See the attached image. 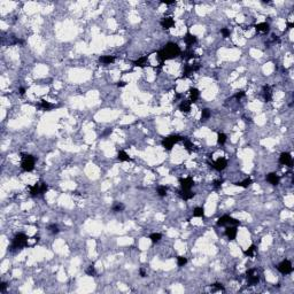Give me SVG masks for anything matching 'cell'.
<instances>
[{"label": "cell", "instance_id": "obj_1", "mask_svg": "<svg viewBox=\"0 0 294 294\" xmlns=\"http://www.w3.org/2000/svg\"><path fill=\"white\" fill-rule=\"evenodd\" d=\"M181 53H182L181 47L177 44L168 43L167 45L163 46V48L161 51L158 52V59L161 61V63H163L165 60H171V59L179 56Z\"/></svg>", "mask_w": 294, "mask_h": 294}, {"label": "cell", "instance_id": "obj_2", "mask_svg": "<svg viewBox=\"0 0 294 294\" xmlns=\"http://www.w3.org/2000/svg\"><path fill=\"white\" fill-rule=\"evenodd\" d=\"M27 245H28V237L24 233H18L13 239V242L10 245V251L12 252L20 251V249L24 248Z\"/></svg>", "mask_w": 294, "mask_h": 294}, {"label": "cell", "instance_id": "obj_3", "mask_svg": "<svg viewBox=\"0 0 294 294\" xmlns=\"http://www.w3.org/2000/svg\"><path fill=\"white\" fill-rule=\"evenodd\" d=\"M36 159L30 154H22L21 155V168L24 171H32L35 169Z\"/></svg>", "mask_w": 294, "mask_h": 294}, {"label": "cell", "instance_id": "obj_4", "mask_svg": "<svg viewBox=\"0 0 294 294\" xmlns=\"http://www.w3.org/2000/svg\"><path fill=\"white\" fill-rule=\"evenodd\" d=\"M181 140H183V137H181L178 134H171L162 140V146L164 147V149H167V150H171L174 145Z\"/></svg>", "mask_w": 294, "mask_h": 294}, {"label": "cell", "instance_id": "obj_5", "mask_svg": "<svg viewBox=\"0 0 294 294\" xmlns=\"http://www.w3.org/2000/svg\"><path fill=\"white\" fill-rule=\"evenodd\" d=\"M29 188H30V194L32 197H40L44 193H46V191L48 190V186L45 183H36L34 186H29Z\"/></svg>", "mask_w": 294, "mask_h": 294}, {"label": "cell", "instance_id": "obj_6", "mask_svg": "<svg viewBox=\"0 0 294 294\" xmlns=\"http://www.w3.org/2000/svg\"><path fill=\"white\" fill-rule=\"evenodd\" d=\"M228 224L237 226V225H240V222L238 220H236V218H233V217H231V216H229V215H223L217 220L218 226H224V225H228Z\"/></svg>", "mask_w": 294, "mask_h": 294}, {"label": "cell", "instance_id": "obj_7", "mask_svg": "<svg viewBox=\"0 0 294 294\" xmlns=\"http://www.w3.org/2000/svg\"><path fill=\"white\" fill-rule=\"evenodd\" d=\"M278 270L280 274L283 275H288L293 271V267H292V263L290 260H284L281 261L279 264H278Z\"/></svg>", "mask_w": 294, "mask_h": 294}, {"label": "cell", "instance_id": "obj_8", "mask_svg": "<svg viewBox=\"0 0 294 294\" xmlns=\"http://www.w3.org/2000/svg\"><path fill=\"white\" fill-rule=\"evenodd\" d=\"M279 163H280V164L287 165V167H290V168L293 167V160H292L291 154L287 153V152L281 153L280 156H279Z\"/></svg>", "mask_w": 294, "mask_h": 294}, {"label": "cell", "instance_id": "obj_9", "mask_svg": "<svg viewBox=\"0 0 294 294\" xmlns=\"http://www.w3.org/2000/svg\"><path fill=\"white\" fill-rule=\"evenodd\" d=\"M246 277H247L248 284H249L251 286L256 285L257 283L260 281V277H258L257 275H255V270H254V269H249V270H247V272H246Z\"/></svg>", "mask_w": 294, "mask_h": 294}, {"label": "cell", "instance_id": "obj_10", "mask_svg": "<svg viewBox=\"0 0 294 294\" xmlns=\"http://www.w3.org/2000/svg\"><path fill=\"white\" fill-rule=\"evenodd\" d=\"M179 184L182 190H191V187L194 185V182L191 177H186V178H179Z\"/></svg>", "mask_w": 294, "mask_h": 294}, {"label": "cell", "instance_id": "obj_11", "mask_svg": "<svg viewBox=\"0 0 294 294\" xmlns=\"http://www.w3.org/2000/svg\"><path fill=\"white\" fill-rule=\"evenodd\" d=\"M226 165H228V161H226V159H224V158H220V159H217L215 162H214V168L217 170V171H222V170H224L225 168H226Z\"/></svg>", "mask_w": 294, "mask_h": 294}, {"label": "cell", "instance_id": "obj_12", "mask_svg": "<svg viewBox=\"0 0 294 294\" xmlns=\"http://www.w3.org/2000/svg\"><path fill=\"white\" fill-rule=\"evenodd\" d=\"M237 232H238V230H237V228L235 225L233 226H228L225 229V236L229 238V240H235L236 237H237Z\"/></svg>", "mask_w": 294, "mask_h": 294}, {"label": "cell", "instance_id": "obj_13", "mask_svg": "<svg viewBox=\"0 0 294 294\" xmlns=\"http://www.w3.org/2000/svg\"><path fill=\"white\" fill-rule=\"evenodd\" d=\"M184 41H185V44H186L187 47H191L193 44L197 43V37L194 36V35H192L190 31H187L186 35L184 36Z\"/></svg>", "mask_w": 294, "mask_h": 294}, {"label": "cell", "instance_id": "obj_14", "mask_svg": "<svg viewBox=\"0 0 294 294\" xmlns=\"http://www.w3.org/2000/svg\"><path fill=\"white\" fill-rule=\"evenodd\" d=\"M175 25V21L172 18H164L161 20V27L164 29V30H168L170 28H172Z\"/></svg>", "mask_w": 294, "mask_h": 294}, {"label": "cell", "instance_id": "obj_15", "mask_svg": "<svg viewBox=\"0 0 294 294\" xmlns=\"http://www.w3.org/2000/svg\"><path fill=\"white\" fill-rule=\"evenodd\" d=\"M263 97H264V100L267 102H270L272 100V91H271V88L269 85L263 86Z\"/></svg>", "mask_w": 294, "mask_h": 294}, {"label": "cell", "instance_id": "obj_16", "mask_svg": "<svg viewBox=\"0 0 294 294\" xmlns=\"http://www.w3.org/2000/svg\"><path fill=\"white\" fill-rule=\"evenodd\" d=\"M279 181H280L279 176L275 172H270V174L267 175V182H269L271 185H278Z\"/></svg>", "mask_w": 294, "mask_h": 294}, {"label": "cell", "instance_id": "obj_17", "mask_svg": "<svg viewBox=\"0 0 294 294\" xmlns=\"http://www.w3.org/2000/svg\"><path fill=\"white\" fill-rule=\"evenodd\" d=\"M191 105L192 102L190 100H185V101H182L181 105H179V110L182 113H185V114H188L191 111Z\"/></svg>", "mask_w": 294, "mask_h": 294}, {"label": "cell", "instance_id": "obj_18", "mask_svg": "<svg viewBox=\"0 0 294 294\" xmlns=\"http://www.w3.org/2000/svg\"><path fill=\"white\" fill-rule=\"evenodd\" d=\"M179 195L184 200H190V199H192L194 197V193L191 190H181L179 191Z\"/></svg>", "mask_w": 294, "mask_h": 294}, {"label": "cell", "instance_id": "obj_19", "mask_svg": "<svg viewBox=\"0 0 294 294\" xmlns=\"http://www.w3.org/2000/svg\"><path fill=\"white\" fill-rule=\"evenodd\" d=\"M188 92H190V95H191V102L193 104V102H195L198 99H199V97H200V92H199V90L198 89H195V88H191L190 90H188Z\"/></svg>", "mask_w": 294, "mask_h": 294}, {"label": "cell", "instance_id": "obj_20", "mask_svg": "<svg viewBox=\"0 0 294 294\" xmlns=\"http://www.w3.org/2000/svg\"><path fill=\"white\" fill-rule=\"evenodd\" d=\"M255 29L256 31H260V32H268L270 30V25L267 22H262V23H257L255 25Z\"/></svg>", "mask_w": 294, "mask_h": 294}, {"label": "cell", "instance_id": "obj_21", "mask_svg": "<svg viewBox=\"0 0 294 294\" xmlns=\"http://www.w3.org/2000/svg\"><path fill=\"white\" fill-rule=\"evenodd\" d=\"M115 61V56H111V55H104V56H100L99 57V62L102 63V64H110Z\"/></svg>", "mask_w": 294, "mask_h": 294}, {"label": "cell", "instance_id": "obj_22", "mask_svg": "<svg viewBox=\"0 0 294 294\" xmlns=\"http://www.w3.org/2000/svg\"><path fill=\"white\" fill-rule=\"evenodd\" d=\"M125 209V206L122 203V202H114V204L111 206V210L114 213H120V211H123Z\"/></svg>", "mask_w": 294, "mask_h": 294}, {"label": "cell", "instance_id": "obj_23", "mask_svg": "<svg viewBox=\"0 0 294 294\" xmlns=\"http://www.w3.org/2000/svg\"><path fill=\"white\" fill-rule=\"evenodd\" d=\"M183 141H184V147L186 148V150H187V152H190V153H191V152L195 150V148H194L195 146H194V145H193V144H192V143H191L187 138L183 137Z\"/></svg>", "mask_w": 294, "mask_h": 294}, {"label": "cell", "instance_id": "obj_24", "mask_svg": "<svg viewBox=\"0 0 294 294\" xmlns=\"http://www.w3.org/2000/svg\"><path fill=\"white\" fill-rule=\"evenodd\" d=\"M147 63V56H141L138 60L133 61V66L136 67H145Z\"/></svg>", "mask_w": 294, "mask_h": 294}, {"label": "cell", "instance_id": "obj_25", "mask_svg": "<svg viewBox=\"0 0 294 294\" xmlns=\"http://www.w3.org/2000/svg\"><path fill=\"white\" fill-rule=\"evenodd\" d=\"M117 159L120 161H131V158L127 154V152L124 150H120L118 154H117Z\"/></svg>", "mask_w": 294, "mask_h": 294}, {"label": "cell", "instance_id": "obj_26", "mask_svg": "<svg viewBox=\"0 0 294 294\" xmlns=\"http://www.w3.org/2000/svg\"><path fill=\"white\" fill-rule=\"evenodd\" d=\"M39 107H40L41 109H44V110H50V109H52V108H53V105H52V104H50L48 101H45V100H40Z\"/></svg>", "mask_w": 294, "mask_h": 294}, {"label": "cell", "instance_id": "obj_27", "mask_svg": "<svg viewBox=\"0 0 294 294\" xmlns=\"http://www.w3.org/2000/svg\"><path fill=\"white\" fill-rule=\"evenodd\" d=\"M211 116V111L209 108H204L201 110V121H207Z\"/></svg>", "mask_w": 294, "mask_h": 294}, {"label": "cell", "instance_id": "obj_28", "mask_svg": "<svg viewBox=\"0 0 294 294\" xmlns=\"http://www.w3.org/2000/svg\"><path fill=\"white\" fill-rule=\"evenodd\" d=\"M193 216L194 217H203L204 216V209L202 207H197L193 210Z\"/></svg>", "mask_w": 294, "mask_h": 294}, {"label": "cell", "instance_id": "obj_29", "mask_svg": "<svg viewBox=\"0 0 294 294\" xmlns=\"http://www.w3.org/2000/svg\"><path fill=\"white\" fill-rule=\"evenodd\" d=\"M167 192H168V187H167V186H159L158 190H156L158 195L161 197V198H163V197L167 195Z\"/></svg>", "mask_w": 294, "mask_h": 294}, {"label": "cell", "instance_id": "obj_30", "mask_svg": "<svg viewBox=\"0 0 294 294\" xmlns=\"http://www.w3.org/2000/svg\"><path fill=\"white\" fill-rule=\"evenodd\" d=\"M191 73H193V66L185 64V67H184V71H183V78L184 77H188Z\"/></svg>", "mask_w": 294, "mask_h": 294}, {"label": "cell", "instance_id": "obj_31", "mask_svg": "<svg viewBox=\"0 0 294 294\" xmlns=\"http://www.w3.org/2000/svg\"><path fill=\"white\" fill-rule=\"evenodd\" d=\"M47 230H48L52 235H57V233L60 232V229H59V226H57L56 224H50V225L47 226Z\"/></svg>", "mask_w": 294, "mask_h": 294}, {"label": "cell", "instance_id": "obj_32", "mask_svg": "<svg viewBox=\"0 0 294 294\" xmlns=\"http://www.w3.org/2000/svg\"><path fill=\"white\" fill-rule=\"evenodd\" d=\"M253 183L252 182V179L251 178H246L245 181H242V182H240V183H236L237 186H240V187H244V188H246V187H248L251 184Z\"/></svg>", "mask_w": 294, "mask_h": 294}, {"label": "cell", "instance_id": "obj_33", "mask_svg": "<svg viewBox=\"0 0 294 294\" xmlns=\"http://www.w3.org/2000/svg\"><path fill=\"white\" fill-rule=\"evenodd\" d=\"M162 238V236H161V233H152L150 236H149V239L152 240V242L153 244H155V242H159L160 240Z\"/></svg>", "mask_w": 294, "mask_h": 294}, {"label": "cell", "instance_id": "obj_34", "mask_svg": "<svg viewBox=\"0 0 294 294\" xmlns=\"http://www.w3.org/2000/svg\"><path fill=\"white\" fill-rule=\"evenodd\" d=\"M225 141H226V134H224V133H218V134H217V143H218L220 145H224Z\"/></svg>", "mask_w": 294, "mask_h": 294}, {"label": "cell", "instance_id": "obj_35", "mask_svg": "<svg viewBox=\"0 0 294 294\" xmlns=\"http://www.w3.org/2000/svg\"><path fill=\"white\" fill-rule=\"evenodd\" d=\"M254 252H255V246L254 245H252L247 251H245L244 253H245V255L246 256H249V257H252L253 255H254Z\"/></svg>", "mask_w": 294, "mask_h": 294}, {"label": "cell", "instance_id": "obj_36", "mask_svg": "<svg viewBox=\"0 0 294 294\" xmlns=\"http://www.w3.org/2000/svg\"><path fill=\"white\" fill-rule=\"evenodd\" d=\"M86 274L89 276H95L97 275V271H95V268H94V264H91L86 269Z\"/></svg>", "mask_w": 294, "mask_h": 294}, {"label": "cell", "instance_id": "obj_37", "mask_svg": "<svg viewBox=\"0 0 294 294\" xmlns=\"http://www.w3.org/2000/svg\"><path fill=\"white\" fill-rule=\"evenodd\" d=\"M187 263V258L184 256H178L177 257V264L178 267H184Z\"/></svg>", "mask_w": 294, "mask_h": 294}, {"label": "cell", "instance_id": "obj_38", "mask_svg": "<svg viewBox=\"0 0 294 294\" xmlns=\"http://www.w3.org/2000/svg\"><path fill=\"white\" fill-rule=\"evenodd\" d=\"M213 287V291H224V286L220 284V283H215L211 285Z\"/></svg>", "mask_w": 294, "mask_h": 294}, {"label": "cell", "instance_id": "obj_39", "mask_svg": "<svg viewBox=\"0 0 294 294\" xmlns=\"http://www.w3.org/2000/svg\"><path fill=\"white\" fill-rule=\"evenodd\" d=\"M220 34H222V36L224 37V38H228V37H230V30L226 29V28H223L220 30Z\"/></svg>", "mask_w": 294, "mask_h": 294}, {"label": "cell", "instance_id": "obj_40", "mask_svg": "<svg viewBox=\"0 0 294 294\" xmlns=\"http://www.w3.org/2000/svg\"><path fill=\"white\" fill-rule=\"evenodd\" d=\"M183 57H185L186 60H188V59H193V57H195V54H194L193 52H190V53H186L185 55H183Z\"/></svg>", "mask_w": 294, "mask_h": 294}, {"label": "cell", "instance_id": "obj_41", "mask_svg": "<svg viewBox=\"0 0 294 294\" xmlns=\"http://www.w3.org/2000/svg\"><path fill=\"white\" fill-rule=\"evenodd\" d=\"M222 184H223V179H218V181H215L214 182V187L215 188H218L222 186Z\"/></svg>", "mask_w": 294, "mask_h": 294}, {"label": "cell", "instance_id": "obj_42", "mask_svg": "<svg viewBox=\"0 0 294 294\" xmlns=\"http://www.w3.org/2000/svg\"><path fill=\"white\" fill-rule=\"evenodd\" d=\"M6 288H7V283L2 281V283L0 284V292H1V293H2V292H5V291H6Z\"/></svg>", "mask_w": 294, "mask_h": 294}, {"label": "cell", "instance_id": "obj_43", "mask_svg": "<svg viewBox=\"0 0 294 294\" xmlns=\"http://www.w3.org/2000/svg\"><path fill=\"white\" fill-rule=\"evenodd\" d=\"M242 97H245V92H244V91L238 92V93H237V94L235 95V98H236V99H238V100H240V99H241Z\"/></svg>", "mask_w": 294, "mask_h": 294}, {"label": "cell", "instance_id": "obj_44", "mask_svg": "<svg viewBox=\"0 0 294 294\" xmlns=\"http://www.w3.org/2000/svg\"><path fill=\"white\" fill-rule=\"evenodd\" d=\"M125 85H127V83H125V82H123V80H121V82H118V83H117V86H118V88H124Z\"/></svg>", "mask_w": 294, "mask_h": 294}, {"label": "cell", "instance_id": "obj_45", "mask_svg": "<svg viewBox=\"0 0 294 294\" xmlns=\"http://www.w3.org/2000/svg\"><path fill=\"white\" fill-rule=\"evenodd\" d=\"M113 132V128H108L105 132H104V136H108L109 133H111Z\"/></svg>", "mask_w": 294, "mask_h": 294}, {"label": "cell", "instance_id": "obj_46", "mask_svg": "<svg viewBox=\"0 0 294 294\" xmlns=\"http://www.w3.org/2000/svg\"><path fill=\"white\" fill-rule=\"evenodd\" d=\"M139 274L141 277H146V271H145V269H140L139 270Z\"/></svg>", "mask_w": 294, "mask_h": 294}, {"label": "cell", "instance_id": "obj_47", "mask_svg": "<svg viewBox=\"0 0 294 294\" xmlns=\"http://www.w3.org/2000/svg\"><path fill=\"white\" fill-rule=\"evenodd\" d=\"M18 92H20V94H21V95H24V93H25V89H24V88H21V89L18 90Z\"/></svg>", "mask_w": 294, "mask_h": 294}, {"label": "cell", "instance_id": "obj_48", "mask_svg": "<svg viewBox=\"0 0 294 294\" xmlns=\"http://www.w3.org/2000/svg\"><path fill=\"white\" fill-rule=\"evenodd\" d=\"M162 4H167V5H171V4H175V1H162Z\"/></svg>", "mask_w": 294, "mask_h": 294}, {"label": "cell", "instance_id": "obj_49", "mask_svg": "<svg viewBox=\"0 0 294 294\" xmlns=\"http://www.w3.org/2000/svg\"><path fill=\"white\" fill-rule=\"evenodd\" d=\"M287 27H288V29H292V28L294 27V24L293 23H288V25H287Z\"/></svg>", "mask_w": 294, "mask_h": 294}]
</instances>
